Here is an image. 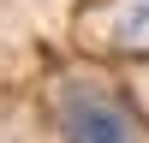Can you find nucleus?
Here are the masks:
<instances>
[{
    "instance_id": "obj_2",
    "label": "nucleus",
    "mask_w": 149,
    "mask_h": 143,
    "mask_svg": "<svg viewBox=\"0 0 149 143\" xmlns=\"http://www.w3.org/2000/svg\"><path fill=\"white\" fill-rule=\"evenodd\" d=\"M113 42L119 48H149V0H125L113 12Z\"/></svg>"
},
{
    "instance_id": "obj_1",
    "label": "nucleus",
    "mask_w": 149,
    "mask_h": 143,
    "mask_svg": "<svg viewBox=\"0 0 149 143\" xmlns=\"http://www.w3.org/2000/svg\"><path fill=\"white\" fill-rule=\"evenodd\" d=\"M60 131H66V143H143L131 113L107 90H90V83H72L60 95Z\"/></svg>"
}]
</instances>
